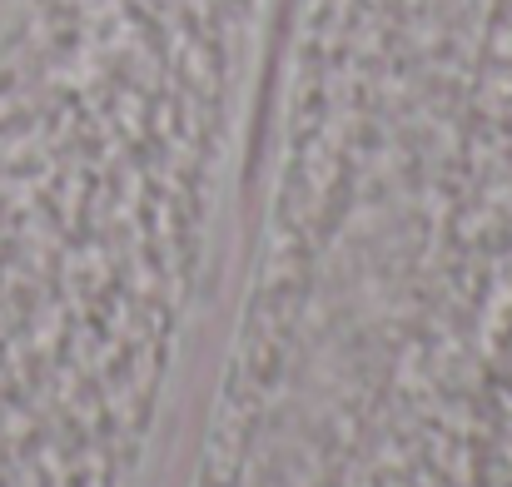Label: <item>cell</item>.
Returning a JSON list of instances; mask_svg holds the SVG:
<instances>
[]
</instances>
